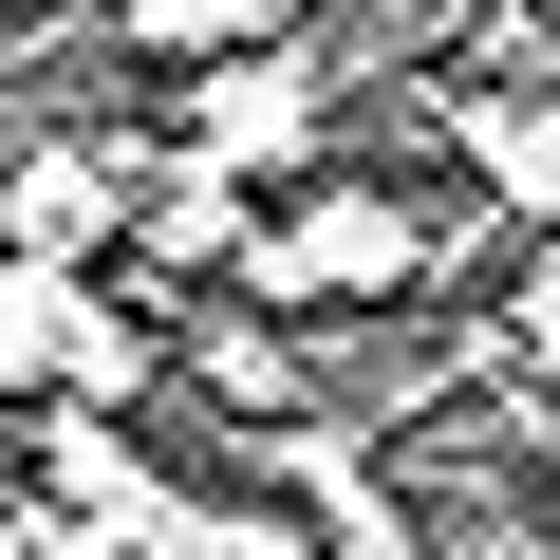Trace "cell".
I'll list each match as a JSON object with an SVG mask.
<instances>
[{"label":"cell","mask_w":560,"mask_h":560,"mask_svg":"<svg viewBox=\"0 0 560 560\" xmlns=\"http://www.w3.org/2000/svg\"><path fill=\"white\" fill-rule=\"evenodd\" d=\"M0 393H75V411H131V393H150V337L94 300L75 261L0 243Z\"/></svg>","instance_id":"cell-1"},{"label":"cell","mask_w":560,"mask_h":560,"mask_svg":"<svg viewBox=\"0 0 560 560\" xmlns=\"http://www.w3.org/2000/svg\"><path fill=\"white\" fill-rule=\"evenodd\" d=\"M243 261H261V300H393V280H430L448 243L411 206H374V187H318L300 224H243Z\"/></svg>","instance_id":"cell-2"},{"label":"cell","mask_w":560,"mask_h":560,"mask_svg":"<svg viewBox=\"0 0 560 560\" xmlns=\"http://www.w3.org/2000/svg\"><path fill=\"white\" fill-rule=\"evenodd\" d=\"M131 168L150 150H20V168H0V243H38V261H113L131 243Z\"/></svg>","instance_id":"cell-3"},{"label":"cell","mask_w":560,"mask_h":560,"mask_svg":"<svg viewBox=\"0 0 560 560\" xmlns=\"http://www.w3.org/2000/svg\"><path fill=\"white\" fill-rule=\"evenodd\" d=\"M300 131H318V75H300V57H243V75L187 94V150H224V168H280Z\"/></svg>","instance_id":"cell-4"},{"label":"cell","mask_w":560,"mask_h":560,"mask_svg":"<svg viewBox=\"0 0 560 560\" xmlns=\"http://www.w3.org/2000/svg\"><path fill=\"white\" fill-rule=\"evenodd\" d=\"M187 374H206L224 411H300V355H280V318H206V337H187Z\"/></svg>","instance_id":"cell-5"}]
</instances>
